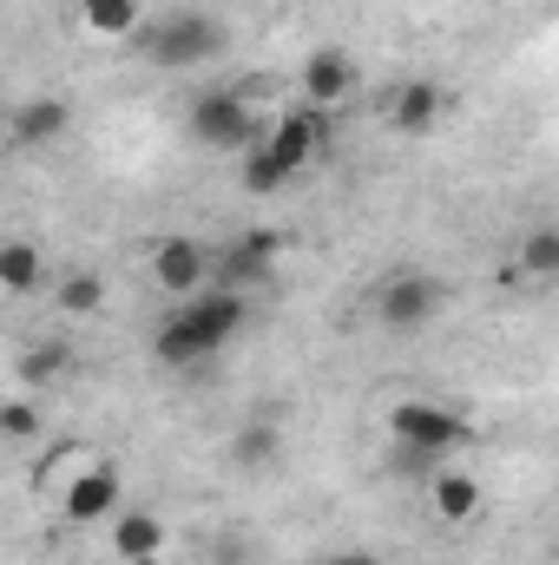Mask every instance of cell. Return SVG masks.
Instances as JSON below:
<instances>
[{
    "label": "cell",
    "instance_id": "6da1fadb",
    "mask_svg": "<svg viewBox=\"0 0 559 565\" xmlns=\"http://www.w3.org/2000/svg\"><path fill=\"white\" fill-rule=\"evenodd\" d=\"M244 322H251V296H244V289H204V296L178 302V309L151 329V355H158L165 369L211 362L224 342H238Z\"/></svg>",
    "mask_w": 559,
    "mask_h": 565
},
{
    "label": "cell",
    "instance_id": "7a4b0ae2",
    "mask_svg": "<svg viewBox=\"0 0 559 565\" xmlns=\"http://www.w3.org/2000/svg\"><path fill=\"white\" fill-rule=\"evenodd\" d=\"M224 53V26L211 20V13H158L151 26H145V60L158 66V73H191V66H211Z\"/></svg>",
    "mask_w": 559,
    "mask_h": 565
},
{
    "label": "cell",
    "instance_id": "3957f363",
    "mask_svg": "<svg viewBox=\"0 0 559 565\" xmlns=\"http://www.w3.org/2000/svg\"><path fill=\"white\" fill-rule=\"evenodd\" d=\"M184 126H191V139L211 145V151H251V145L271 132V126L257 119V106H251L244 93H224V86L198 93L191 113H184Z\"/></svg>",
    "mask_w": 559,
    "mask_h": 565
},
{
    "label": "cell",
    "instance_id": "277c9868",
    "mask_svg": "<svg viewBox=\"0 0 559 565\" xmlns=\"http://www.w3.org/2000/svg\"><path fill=\"white\" fill-rule=\"evenodd\" d=\"M389 434L409 447V454H454V447H467L474 440V422L467 415H454V408H441V402H395L389 408Z\"/></svg>",
    "mask_w": 559,
    "mask_h": 565
},
{
    "label": "cell",
    "instance_id": "5b68a950",
    "mask_svg": "<svg viewBox=\"0 0 559 565\" xmlns=\"http://www.w3.org/2000/svg\"><path fill=\"white\" fill-rule=\"evenodd\" d=\"M441 302H447V282L441 277L395 270V277H382V289H376V322L395 329V335H409V329H428L441 316Z\"/></svg>",
    "mask_w": 559,
    "mask_h": 565
},
{
    "label": "cell",
    "instance_id": "8992f818",
    "mask_svg": "<svg viewBox=\"0 0 559 565\" xmlns=\"http://www.w3.org/2000/svg\"><path fill=\"white\" fill-rule=\"evenodd\" d=\"M277 257H283V237L277 231H244V237H231L224 250H218V264H211V289H257V282L277 277Z\"/></svg>",
    "mask_w": 559,
    "mask_h": 565
},
{
    "label": "cell",
    "instance_id": "52a82bcc",
    "mask_svg": "<svg viewBox=\"0 0 559 565\" xmlns=\"http://www.w3.org/2000/svg\"><path fill=\"white\" fill-rule=\"evenodd\" d=\"M211 264H218V250H204L198 237H158L151 244V282L165 296H178V302L211 289Z\"/></svg>",
    "mask_w": 559,
    "mask_h": 565
},
{
    "label": "cell",
    "instance_id": "ba28073f",
    "mask_svg": "<svg viewBox=\"0 0 559 565\" xmlns=\"http://www.w3.org/2000/svg\"><path fill=\"white\" fill-rule=\"evenodd\" d=\"M329 132H336V126H329V113L303 99V106H289V113H277V119H271V132H264V145L277 151V158L289 164V171H296V178H303V171H309V164L323 158V145H329Z\"/></svg>",
    "mask_w": 559,
    "mask_h": 565
},
{
    "label": "cell",
    "instance_id": "9c48e42d",
    "mask_svg": "<svg viewBox=\"0 0 559 565\" xmlns=\"http://www.w3.org/2000/svg\"><path fill=\"white\" fill-rule=\"evenodd\" d=\"M60 513H66L73 526L119 520V473H113V467H80V473L60 487Z\"/></svg>",
    "mask_w": 559,
    "mask_h": 565
},
{
    "label": "cell",
    "instance_id": "30bf717a",
    "mask_svg": "<svg viewBox=\"0 0 559 565\" xmlns=\"http://www.w3.org/2000/svg\"><path fill=\"white\" fill-rule=\"evenodd\" d=\"M349 86H356V60L342 53V46H316L309 60H303V99L309 106H342L349 99Z\"/></svg>",
    "mask_w": 559,
    "mask_h": 565
},
{
    "label": "cell",
    "instance_id": "8fae6325",
    "mask_svg": "<svg viewBox=\"0 0 559 565\" xmlns=\"http://www.w3.org/2000/svg\"><path fill=\"white\" fill-rule=\"evenodd\" d=\"M441 86L434 79H409V86H395L389 93V126L402 132V139H421V132H434L441 126Z\"/></svg>",
    "mask_w": 559,
    "mask_h": 565
},
{
    "label": "cell",
    "instance_id": "7c38bea8",
    "mask_svg": "<svg viewBox=\"0 0 559 565\" xmlns=\"http://www.w3.org/2000/svg\"><path fill=\"white\" fill-rule=\"evenodd\" d=\"M66 126H73V106H66V99H53V93H40V99L13 106V119H7L13 145H53Z\"/></svg>",
    "mask_w": 559,
    "mask_h": 565
},
{
    "label": "cell",
    "instance_id": "4fadbf2b",
    "mask_svg": "<svg viewBox=\"0 0 559 565\" xmlns=\"http://www.w3.org/2000/svg\"><path fill=\"white\" fill-rule=\"evenodd\" d=\"M113 553L126 565H151L165 553V520L158 513H119L113 520Z\"/></svg>",
    "mask_w": 559,
    "mask_h": 565
},
{
    "label": "cell",
    "instance_id": "5bb4252c",
    "mask_svg": "<svg viewBox=\"0 0 559 565\" xmlns=\"http://www.w3.org/2000/svg\"><path fill=\"white\" fill-rule=\"evenodd\" d=\"M428 507L447 520V526H467L481 513V480L474 473H434L428 480Z\"/></svg>",
    "mask_w": 559,
    "mask_h": 565
},
{
    "label": "cell",
    "instance_id": "9a60e30c",
    "mask_svg": "<svg viewBox=\"0 0 559 565\" xmlns=\"http://www.w3.org/2000/svg\"><path fill=\"white\" fill-rule=\"evenodd\" d=\"M80 20H86V33H99V40H133L145 26L139 0H80Z\"/></svg>",
    "mask_w": 559,
    "mask_h": 565
},
{
    "label": "cell",
    "instance_id": "2e32d148",
    "mask_svg": "<svg viewBox=\"0 0 559 565\" xmlns=\"http://www.w3.org/2000/svg\"><path fill=\"white\" fill-rule=\"evenodd\" d=\"M520 277H534V282H553L559 277V224H527L520 231Z\"/></svg>",
    "mask_w": 559,
    "mask_h": 565
},
{
    "label": "cell",
    "instance_id": "e0dca14e",
    "mask_svg": "<svg viewBox=\"0 0 559 565\" xmlns=\"http://www.w3.org/2000/svg\"><path fill=\"white\" fill-rule=\"evenodd\" d=\"M40 282H46V257H40L27 237H13V244L0 250V289H7V296H33Z\"/></svg>",
    "mask_w": 559,
    "mask_h": 565
},
{
    "label": "cell",
    "instance_id": "ac0fdd59",
    "mask_svg": "<svg viewBox=\"0 0 559 565\" xmlns=\"http://www.w3.org/2000/svg\"><path fill=\"white\" fill-rule=\"evenodd\" d=\"M53 302H60V316L86 322V316H99V309H106V282L93 277V270H66V277L53 282Z\"/></svg>",
    "mask_w": 559,
    "mask_h": 565
},
{
    "label": "cell",
    "instance_id": "d6986e66",
    "mask_svg": "<svg viewBox=\"0 0 559 565\" xmlns=\"http://www.w3.org/2000/svg\"><path fill=\"white\" fill-rule=\"evenodd\" d=\"M289 178H296V171H289V164H283V158H277V151H271L264 139H257L251 151H244V191H257V198H271V191H283Z\"/></svg>",
    "mask_w": 559,
    "mask_h": 565
},
{
    "label": "cell",
    "instance_id": "ffe728a7",
    "mask_svg": "<svg viewBox=\"0 0 559 565\" xmlns=\"http://www.w3.org/2000/svg\"><path fill=\"white\" fill-rule=\"evenodd\" d=\"M66 362H73V349H66V342H33V349L20 355V388H40V382L66 375Z\"/></svg>",
    "mask_w": 559,
    "mask_h": 565
},
{
    "label": "cell",
    "instance_id": "44dd1931",
    "mask_svg": "<svg viewBox=\"0 0 559 565\" xmlns=\"http://www.w3.org/2000/svg\"><path fill=\"white\" fill-rule=\"evenodd\" d=\"M231 454H238V467H257V460H271V454H277V427L251 422L244 434H238V447H231Z\"/></svg>",
    "mask_w": 559,
    "mask_h": 565
},
{
    "label": "cell",
    "instance_id": "7402d4cb",
    "mask_svg": "<svg viewBox=\"0 0 559 565\" xmlns=\"http://www.w3.org/2000/svg\"><path fill=\"white\" fill-rule=\"evenodd\" d=\"M0 434H7V440H33V434H40V408H33L27 395H13V402L0 408Z\"/></svg>",
    "mask_w": 559,
    "mask_h": 565
},
{
    "label": "cell",
    "instance_id": "603a6c76",
    "mask_svg": "<svg viewBox=\"0 0 559 565\" xmlns=\"http://www.w3.org/2000/svg\"><path fill=\"white\" fill-rule=\"evenodd\" d=\"M323 565H382V559H376V553H329Z\"/></svg>",
    "mask_w": 559,
    "mask_h": 565
}]
</instances>
